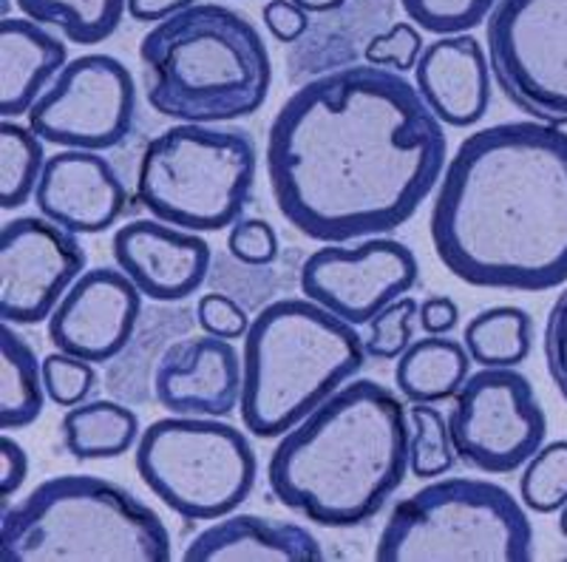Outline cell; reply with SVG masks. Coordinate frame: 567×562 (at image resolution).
I'll use <instances>...</instances> for the list:
<instances>
[{"label": "cell", "mask_w": 567, "mask_h": 562, "mask_svg": "<svg viewBox=\"0 0 567 562\" xmlns=\"http://www.w3.org/2000/svg\"><path fill=\"white\" fill-rule=\"evenodd\" d=\"M457 304L449 296H432L420 304V330H425L429 336H445L457 327Z\"/></svg>", "instance_id": "60d3db41"}, {"label": "cell", "mask_w": 567, "mask_h": 562, "mask_svg": "<svg viewBox=\"0 0 567 562\" xmlns=\"http://www.w3.org/2000/svg\"><path fill=\"white\" fill-rule=\"evenodd\" d=\"M417 259L409 245L372 236L358 247L312 251L298 270L303 296L361 327L417 285Z\"/></svg>", "instance_id": "5bb4252c"}, {"label": "cell", "mask_w": 567, "mask_h": 562, "mask_svg": "<svg viewBox=\"0 0 567 562\" xmlns=\"http://www.w3.org/2000/svg\"><path fill=\"white\" fill-rule=\"evenodd\" d=\"M292 3L301 7L307 14H329L347 7L349 0H292Z\"/></svg>", "instance_id": "7bdbcfd3"}, {"label": "cell", "mask_w": 567, "mask_h": 562, "mask_svg": "<svg viewBox=\"0 0 567 562\" xmlns=\"http://www.w3.org/2000/svg\"><path fill=\"white\" fill-rule=\"evenodd\" d=\"M367 338V352L378 361H394L412 347L414 327L420 324V304L412 296H403L383 307L372 318Z\"/></svg>", "instance_id": "d6a6232c"}, {"label": "cell", "mask_w": 567, "mask_h": 562, "mask_svg": "<svg viewBox=\"0 0 567 562\" xmlns=\"http://www.w3.org/2000/svg\"><path fill=\"white\" fill-rule=\"evenodd\" d=\"M394 0H349L338 12L318 14L310 32L303 34L290 52L292 80L301 74H327L329 69H343L363 54L374 34L392 27Z\"/></svg>", "instance_id": "7402d4cb"}, {"label": "cell", "mask_w": 567, "mask_h": 562, "mask_svg": "<svg viewBox=\"0 0 567 562\" xmlns=\"http://www.w3.org/2000/svg\"><path fill=\"white\" fill-rule=\"evenodd\" d=\"M559 531H561V537L567 540V505L559 511Z\"/></svg>", "instance_id": "ee69618b"}, {"label": "cell", "mask_w": 567, "mask_h": 562, "mask_svg": "<svg viewBox=\"0 0 567 562\" xmlns=\"http://www.w3.org/2000/svg\"><path fill=\"white\" fill-rule=\"evenodd\" d=\"M78 233L45 216H18L0 227V318L32 324L52 318L71 285L85 273Z\"/></svg>", "instance_id": "4fadbf2b"}, {"label": "cell", "mask_w": 567, "mask_h": 562, "mask_svg": "<svg viewBox=\"0 0 567 562\" xmlns=\"http://www.w3.org/2000/svg\"><path fill=\"white\" fill-rule=\"evenodd\" d=\"M45 168L43 140L14 120L0 123V207L18 211L32 200Z\"/></svg>", "instance_id": "83f0119b"}, {"label": "cell", "mask_w": 567, "mask_h": 562, "mask_svg": "<svg viewBox=\"0 0 567 562\" xmlns=\"http://www.w3.org/2000/svg\"><path fill=\"white\" fill-rule=\"evenodd\" d=\"M471 356L465 344L443 336H425L398 358L394 384L409 403L449 401L468 381Z\"/></svg>", "instance_id": "603a6c76"}, {"label": "cell", "mask_w": 567, "mask_h": 562, "mask_svg": "<svg viewBox=\"0 0 567 562\" xmlns=\"http://www.w3.org/2000/svg\"><path fill=\"white\" fill-rule=\"evenodd\" d=\"M196 0H128V14L140 23H162L171 14L194 7Z\"/></svg>", "instance_id": "b9f144b4"}, {"label": "cell", "mask_w": 567, "mask_h": 562, "mask_svg": "<svg viewBox=\"0 0 567 562\" xmlns=\"http://www.w3.org/2000/svg\"><path fill=\"white\" fill-rule=\"evenodd\" d=\"M34 23L58 27L65 40L97 45L120 29L128 0H14Z\"/></svg>", "instance_id": "4316f807"}, {"label": "cell", "mask_w": 567, "mask_h": 562, "mask_svg": "<svg viewBox=\"0 0 567 562\" xmlns=\"http://www.w3.org/2000/svg\"><path fill=\"white\" fill-rule=\"evenodd\" d=\"M145 98L179 123H230L256 114L272 85L267 43L247 14L194 3L156 23L140 43Z\"/></svg>", "instance_id": "277c9868"}, {"label": "cell", "mask_w": 567, "mask_h": 562, "mask_svg": "<svg viewBox=\"0 0 567 562\" xmlns=\"http://www.w3.org/2000/svg\"><path fill=\"white\" fill-rule=\"evenodd\" d=\"M261 18H265V27L270 29L272 38L284 45H296L312 27L310 14L296 7L292 0H267Z\"/></svg>", "instance_id": "f35d334b"}, {"label": "cell", "mask_w": 567, "mask_h": 562, "mask_svg": "<svg viewBox=\"0 0 567 562\" xmlns=\"http://www.w3.org/2000/svg\"><path fill=\"white\" fill-rule=\"evenodd\" d=\"M488 63L508 103L567 125V0H499L488 18Z\"/></svg>", "instance_id": "30bf717a"}, {"label": "cell", "mask_w": 567, "mask_h": 562, "mask_svg": "<svg viewBox=\"0 0 567 562\" xmlns=\"http://www.w3.org/2000/svg\"><path fill=\"white\" fill-rule=\"evenodd\" d=\"M488 54L471 34H449L429 43L414 65L417 91L440 123L468 129L491 105Z\"/></svg>", "instance_id": "d6986e66"}, {"label": "cell", "mask_w": 567, "mask_h": 562, "mask_svg": "<svg viewBox=\"0 0 567 562\" xmlns=\"http://www.w3.org/2000/svg\"><path fill=\"white\" fill-rule=\"evenodd\" d=\"M142 483L179 518L221 520L250 498L258 460L250 440L205 415L154 420L136 440Z\"/></svg>", "instance_id": "9c48e42d"}, {"label": "cell", "mask_w": 567, "mask_h": 562, "mask_svg": "<svg viewBox=\"0 0 567 562\" xmlns=\"http://www.w3.org/2000/svg\"><path fill=\"white\" fill-rule=\"evenodd\" d=\"M45 403L43 364L38 361L32 344L12 324L0 327V429L32 427Z\"/></svg>", "instance_id": "d4e9b609"}, {"label": "cell", "mask_w": 567, "mask_h": 562, "mask_svg": "<svg viewBox=\"0 0 567 562\" xmlns=\"http://www.w3.org/2000/svg\"><path fill=\"white\" fill-rule=\"evenodd\" d=\"M499 0H400L403 12L434 34H465L491 18Z\"/></svg>", "instance_id": "1f68e13d"}, {"label": "cell", "mask_w": 567, "mask_h": 562, "mask_svg": "<svg viewBox=\"0 0 567 562\" xmlns=\"http://www.w3.org/2000/svg\"><path fill=\"white\" fill-rule=\"evenodd\" d=\"M432 245L471 287L545 293L567 282V131L542 120L465 136L432 207Z\"/></svg>", "instance_id": "7a4b0ae2"}, {"label": "cell", "mask_w": 567, "mask_h": 562, "mask_svg": "<svg viewBox=\"0 0 567 562\" xmlns=\"http://www.w3.org/2000/svg\"><path fill=\"white\" fill-rule=\"evenodd\" d=\"M63 447L74 460L123 458L140 440V418L116 401H89L63 415Z\"/></svg>", "instance_id": "cb8c5ba5"}, {"label": "cell", "mask_w": 567, "mask_h": 562, "mask_svg": "<svg viewBox=\"0 0 567 562\" xmlns=\"http://www.w3.org/2000/svg\"><path fill=\"white\" fill-rule=\"evenodd\" d=\"M519 498L536 514H554L567 505V440L542 447L519 478Z\"/></svg>", "instance_id": "4dcf8cb0"}, {"label": "cell", "mask_w": 567, "mask_h": 562, "mask_svg": "<svg viewBox=\"0 0 567 562\" xmlns=\"http://www.w3.org/2000/svg\"><path fill=\"white\" fill-rule=\"evenodd\" d=\"M142 316V290L114 267H94L71 285L49 318L60 352L109 364L125 352Z\"/></svg>", "instance_id": "9a60e30c"}, {"label": "cell", "mask_w": 567, "mask_h": 562, "mask_svg": "<svg viewBox=\"0 0 567 562\" xmlns=\"http://www.w3.org/2000/svg\"><path fill=\"white\" fill-rule=\"evenodd\" d=\"M43 384L45 395L58 407L71 409L89 401V395L97 387V369L85 358L69 356V352H52L43 358Z\"/></svg>", "instance_id": "836d02e7"}, {"label": "cell", "mask_w": 567, "mask_h": 562, "mask_svg": "<svg viewBox=\"0 0 567 562\" xmlns=\"http://www.w3.org/2000/svg\"><path fill=\"white\" fill-rule=\"evenodd\" d=\"M256 171L258 151L247 131L171 125L142 151L136 200L182 231L219 233L245 214Z\"/></svg>", "instance_id": "ba28073f"}, {"label": "cell", "mask_w": 567, "mask_h": 562, "mask_svg": "<svg viewBox=\"0 0 567 562\" xmlns=\"http://www.w3.org/2000/svg\"><path fill=\"white\" fill-rule=\"evenodd\" d=\"M454 452L485 474H511L545 443L548 418L534 387L514 367L468 375L449 415Z\"/></svg>", "instance_id": "8fae6325"}, {"label": "cell", "mask_w": 567, "mask_h": 562, "mask_svg": "<svg viewBox=\"0 0 567 562\" xmlns=\"http://www.w3.org/2000/svg\"><path fill=\"white\" fill-rule=\"evenodd\" d=\"M245 369L227 338L194 336L171 341L154 367V398L174 415L227 418L241 403Z\"/></svg>", "instance_id": "2e32d148"}, {"label": "cell", "mask_w": 567, "mask_h": 562, "mask_svg": "<svg viewBox=\"0 0 567 562\" xmlns=\"http://www.w3.org/2000/svg\"><path fill=\"white\" fill-rule=\"evenodd\" d=\"M27 116L43 143L78 151L116 149L136 123L134 74L111 54H83L65 63Z\"/></svg>", "instance_id": "7c38bea8"}, {"label": "cell", "mask_w": 567, "mask_h": 562, "mask_svg": "<svg viewBox=\"0 0 567 562\" xmlns=\"http://www.w3.org/2000/svg\"><path fill=\"white\" fill-rule=\"evenodd\" d=\"M545 361L556 389L567 401V290L556 298L545 324Z\"/></svg>", "instance_id": "74e56055"}, {"label": "cell", "mask_w": 567, "mask_h": 562, "mask_svg": "<svg viewBox=\"0 0 567 562\" xmlns=\"http://www.w3.org/2000/svg\"><path fill=\"white\" fill-rule=\"evenodd\" d=\"M196 324L207 336L227 338V341L245 338L250 330V318H247L245 307L225 293H207L196 302Z\"/></svg>", "instance_id": "8d00e7d4"}, {"label": "cell", "mask_w": 567, "mask_h": 562, "mask_svg": "<svg viewBox=\"0 0 567 562\" xmlns=\"http://www.w3.org/2000/svg\"><path fill=\"white\" fill-rule=\"evenodd\" d=\"M171 531L134 491L97 474H60L3 505V562H168Z\"/></svg>", "instance_id": "8992f818"}, {"label": "cell", "mask_w": 567, "mask_h": 562, "mask_svg": "<svg viewBox=\"0 0 567 562\" xmlns=\"http://www.w3.org/2000/svg\"><path fill=\"white\" fill-rule=\"evenodd\" d=\"M116 267L154 302H182L205 285L213 251L199 233L162 219H134L111 242Z\"/></svg>", "instance_id": "e0dca14e"}, {"label": "cell", "mask_w": 567, "mask_h": 562, "mask_svg": "<svg viewBox=\"0 0 567 562\" xmlns=\"http://www.w3.org/2000/svg\"><path fill=\"white\" fill-rule=\"evenodd\" d=\"M463 341L480 367H519L534 349V321L523 307H488L465 324Z\"/></svg>", "instance_id": "484cf974"}, {"label": "cell", "mask_w": 567, "mask_h": 562, "mask_svg": "<svg viewBox=\"0 0 567 562\" xmlns=\"http://www.w3.org/2000/svg\"><path fill=\"white\" fill-rule=\"evenodd\" d=\"M40 216L71 233H105L128 214L131 194L97 151H60L45 160L34 191Z\"/></svg>", "instance_id": "ac0fdd59"}, {"label": "cell", "mask_w": 567, "mask_h": 562, "mask_svg": "<svg viewBox=\"0 0 567 562\" xmlns=\"http://www.w3.org/2000/svg\"><path fill=\"white\" fill-rule=\"evenodd\" d=\"M443 123L417 85L383 65H343L292 91L267 134L278 214L341 245L406 225L445 165Z\"/></svg>", "instance_id": "6da1fadb"}, {"label": "cell", "mask_w": 567, "mask_h": 562, "mask_svg": "<svg viewBox=\"0 0 567 562\" xmlns=\"http://www.w3.org/2000/svg\"><path fill=\"white\" fill-rule=\"evenodd\" d=\"M409 427H412V449H409V469L414 478L432 480L452 472L457 463L449 420L443 418L434 403H412L409 409Z\"/></svg>", "instance_id": "f546056e"}, {"label": "cell", "mask_w": 567, "mask_h": 562, "mask_svg": "<svg viewBox=\"0 0 567 562\" xmlns=\"http://www.w3.org/2000/svg\"><path fill=\"white\" fill-rule=\"evenodd\" d=\"M227 251L245 267H270L281 256V242L270 222L241 216L227 233Z\"/></svg>", "instance_id": "d590c367"}, {"label": "cell", "mask_w": 567, "mask_h": 562, "mask_svg": "<svg viewBox=\"0 0 567 562\" xmlns=\"http://www.w3.org/2000/svg\"><path fill=\"white\" fill-rule=\"evenodd\" d=\"M69 49L43 23L3 18L0 23V116L29 114L49 83L65 69Z\"/></svg>", "instance_id": "44dd1931"}, {"label": "cell", "mask_w": 567, "mask_h": 562, "mask_svg": "<svg viewBox=\"0 0 567 562\" xmlns=\"http://www.w3.org/2000/svg\"><path fill=\"white\" fill-rule=\"evenodd\" d=\"M185 562H321L323 549L307 525L227 514L187 543Z\"/></svg>", "instance_id": "ffe728a7"}, {"label": "cell", "mask_w": 567, "mask_h": 562, "mask_svg": "<svg viewBox=\"0 0 567 562\" xmlns=\"http://www.w3.org/2000/svg\"><path fill=\"white\" fill-rule=\"evenodd\" d=\"M367 341L312 298H278L250 321L241 352V423L281 438L367 367Z\"/></svg>", "instance_id": "5b68a950"}, {"label": "cell", "mask_w": 567, "mask_h": 562, "mask_svg": "<svg viewBox=\"0 0 567 562\" xmlns=\"http://www.w3.org/2000/svg\"><path fill=\"white\" fill-rule=\"evenodd\" d=\"M185 313L187 310L154 313V327H145V330L140 333V338H131V344L125 347L120 361H116L109 372V389L116 398H125V401L131 403H142L140 389L136 387H148V381H154L156 361H159L162 349L171 344L156 341V338L168 336V333H185L187 327H190V321H194V318L176 321V318H182Z\"/></svg>", "instance_id": "f1b7e54d"}, {"label": "cell", "mask_w": 567, "mask_h": 562, "mask_svg": "<svg viewBox=\"0 0 567 562\" xmlns=\"http://www.w3.org/2000/svg\"><path fill=\"white\" fill-rule=\"evenodd\" d=\"M378 562H530L534 525L505 486L449 478L394 505Z\"/></svg>", "instance_id": "52a82bcc"}, {"label": "cell", "mask_w": 567, "mask_h": 562, "mask_svg": "<svg viewBox=\"0 0 567 562\" xmlns=\"http://www.w3.org/2000/svg\"><path fill=\"white\" fill-rule=\"evenodd\" d=\"M423 38H420V29L414 23H392L386 32L374 34L372 40L363 49V58L369 65H389L394 72H409L414 69L423 54Z\"/></svg>", "instance_id": "e575fe53"}, {"label": "cell", "mask_w": 567, "mask_h": 562, "mask_svg": "<svg viewBox=\"0 0 567 562\" xmlns=\"http://www.w3.org/2000/svg\"><path fill=\"white\" fill-rule=\"evenodd\" d=\"M412 427L398 395L378 381H349L281 435L267 463L270 491L323 529L369 523L403 486Z\"/></svg>", "instance_id": "3957f363"}, {"label": "cell", "mask_w": 567, "mask_h": 562, "mask_svg": "<svg viewBox=\"0 0 567 562\" xmlns=\"http://www.w3.org/2000/svg\"><path fill=\"white\" fill-rule=\"evenodd\" d=\"M29 474V454L27 449L20 447L18 440L3 435L0 438V498L3 505L20 491V486L27 483Z\"/></svg>", "instance_id": "ab89813d"}]
</instances>
